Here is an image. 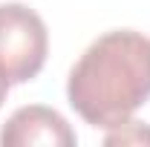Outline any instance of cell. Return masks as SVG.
Here are the masks:
<instances>
[{"mask_svg": "<svg viewBox=\"0 0 150 147\" xmlns=\"http://www.w3.org/2000/svg\"><path fill=\"white\" fill-rule=\"evenodd\" d=\"M67 98L90 127L130 121L150 98V37L133 29L95 37L69 72Z\"/></svg>", "mask_w": 150, "mask_h": 147, "instance_id": "1", "label": "cell"}, {"mask_svg": "<svg viewBox=\"0 0 150 147\" xmlns=\"http://www.w3.org/2000/svg\"><path fill=\"white\" fill-rule=\"evenodd\" d=\"M9 87H12L9 78L3 75V69H0V107H3V101H6V95H9Z\"/></svg>", "mask_w": 150, "mask_h": 147, "instance_id": "5", "label": "cell"}, {"mask_svg": "<svg viewBox=\"0 0 150 147\" xmlns=\"http://www.w3.org/2000/svg\"><path fill=\"white\" fill-rule=\"evenodd\" d=\"M112 130L115 133H107L104 144H142V141H150V127H144L142 121H124Z\"/></svg>", "mask_w": 150, "mask_h": 147, "instance_id": "4", "label": "cell"}, {"mask_svg": "<svg viewBox=\"0 0 150 147\" xmlns=\"http://www.w3.org/2000/svg\"><path fill=\"white\" fill-rule=\"evenodd\" d=\"M49 52V32L26 3H0V69L9 84L38 78Z\"/></svg>", "mask_w": 150, "mask_h": 147, "instance_id": "2", "label": "cell"}, {"mask_svg": "<svg viewBox=\"0 0 150 147\" xmlns=\"http://www.w3.org/2000/svg\"><path fill=\"white\" fill-rule=\"evenodd\" d=\"M78 136L69 127V121L52 107L29 104L9 115V121L0 130V144L3 147H75Z\"/></svg>", "mask_w": 150, "mask_h": 147, "instance_id": "3", "label": "cell"}]
</instances>
